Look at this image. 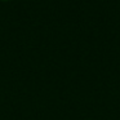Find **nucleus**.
<instances>
[]
</instances>
